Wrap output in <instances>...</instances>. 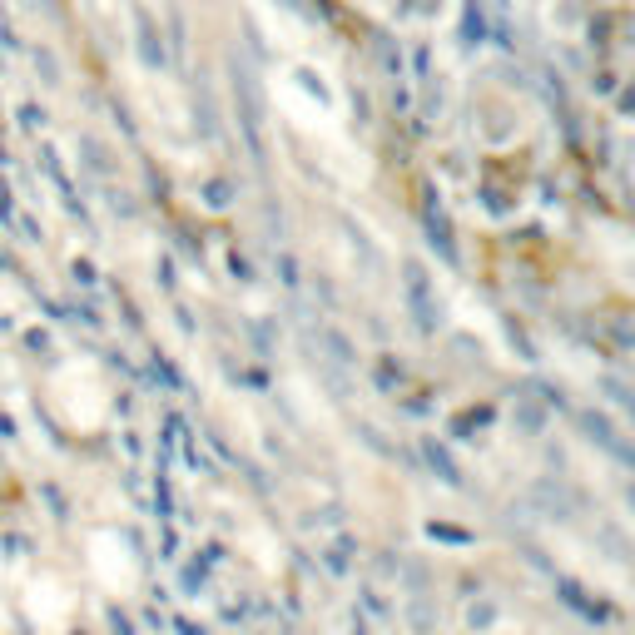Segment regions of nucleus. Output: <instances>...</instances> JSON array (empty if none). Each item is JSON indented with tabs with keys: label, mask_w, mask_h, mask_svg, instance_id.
<instances>
[{
	"label": "nucleus",
	"mask_w": 635,
	"mask_h": 635,
	"mask_svg": "<svg viewBox=\"0 0 635 635\" xmlns=\"http://www.w3.org/2000/svg\"><path fill=\"white\" fill-rule=\"evenodd\" d=\"M139 40H144V55L159 65V45H154V25H149V15H139Z\"/></svg>",
	"instance_id": "1"
},
{
	"label": "nucleus",
	"mask_w": 635,
	"mask_h": 635,
	"mask_svg": "<svg viewBox=\"0 0 635 635\" xmlns=\"http://www.w3.org/2000/svg\"><path fill=\"white\" fill-rule=\"evenodd\" d=\"M626 497H631V507H635V487H631V492H626Z\"/></svg>",
	"instance_id": "2"
}]
</instances>
